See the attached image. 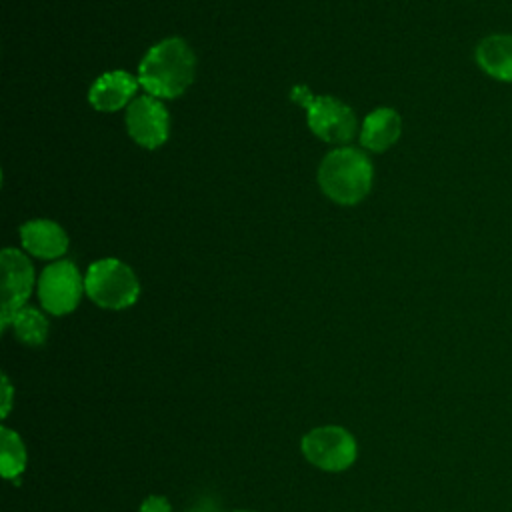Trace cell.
Returning <instances> with one entry per match:
<instances>
[{"label":"cell","instance_id":"cell-1","mask_svg":"<svg viewBox=\"0 0 512 512\" xmlns=\"http://www.w3.org/2000/svg\"><path fill=\"white\" fill-rule=\"evenodd\" d=\"M194 64V54L182 38H166L142 58L138 82L150 96L176 98L190 86Z\"/></svg>","mask_w":512,"mask_h":512},{"label":"cell","instance_id":"cell-2","mask_svg":"<svg viewBox=\"0 0 512 512\" xmlns=\"http://www.w3.org/2000/svg\"><path fill=\"white\" fill-rule=\"evenodd\" d=\"M320 188L338 204L360 202L372 186V164L356 148L332 150L318 170Z\"/></svg>","mask_w":512,"mask_h":512},{"label":"cell","instance_id":"cell-3","mask_svg":"<svg viewBox=\"0 0 512 512\" xmlns=\"http://www.w3.org/2000/svg\"><path fill=\"white\" fill-rule=\"evenodd\" d=\"M84 288L92 302L110 310L132 306L140 294V284L134 272L116 258H104L90 264Z\"/></svg>","mask_w":512,"mask_h":512},{"label":"cell","instance_id":"cell-4","mask_svg":"<svg viewBox=\"0 0 512 512\" xmlns=\"http://www.w3.org/2000/svg\"><path fill=\"white\" fill-rule=\"evenodd\" d=\"M304 458L326 472H340L354 464L358 448L354 436L342 426L312 428L300 442Z\"/></svg>","mask_w":512,"mask_h":512},{"label":"cell","instance_id":"cell-5","mask_svg":"<svg viewBox=\"0 0 512 512\" xmlns=\"http://www.w3.org/2000/svg\"><path fill=\"white\" fill-rule=\"evenodd\" d=\"M306 106L310 130L326 142H348L356 132V116L352 108L332 96L312 98L302 86L292 94Z\"/></svg>","mask_w":512,"mask_h":512},{"label":"cell","instance_id":"cell-6","mask_svg":"<svg viewBox=\"0 0 512 512\" xmlns=\"http://www.w3.org/2000/svg\"><path fill=\"white\" fill-rule=\"evenodd\" d=\"M82 278L78 268L70 260H60L42 270L38 282V296L50 314L72 312L82 296Z\"/></svg>","mask_w":512,"mask_h":512},{"label":"cell","instance_id":"cell-7","mask_svg":"<svg viewBox=\"0 0 512 512\" xmlns=\"http://www.w3.org/2000/svg\"><path fill=\"white\" fill-rule=\"evenodd\" d=\"M2 266V312H0V326L6 330L18 310L24 308V302L30 296L32 282H34V268L28 258L14 250L4 248L0 254Z\"/></svg>","mask_w":512,"mask_h":512},{"label":"cell","instance_id":"cell-8","mask_svg":"<svg viewBox=\"0 0 512 512\" xmlns=\"http://www.w3.org/2000/svg\"><path fill=\"white\" fill-rule=\"evenodd\" d=\"M126 128L144 148H158L168 138V110L156 96H140L126 110Z\"/></svg>","mask_w":512,"mask_h":512},{"label":"cell","instance_id":"cell-9","mask_svg":"<svg viewBox=\"0 0 512 512\" xmlns=\"http://www.w3.org/2000/svg\"><path fill=\"white\" fill-rule=\"evenodd\" d=\"M136 90H138V80L134 76H130L124 70H112L102 74L92 84L88 98L96 110L112 112L126 106L128 100L136 94Z\"/></svg>","mask_w":512,"mask_h":512},{"label":"cell","instance_id":"cell-10","mask_svg":"<svg viewBox=\"0 0 512 512\" xmlns=\"http://www.w3.org/2000/svg\"><path fill=\"white\" fill-rule=\"evenodd\" d=\"M476 62L500 82H512V34H490L476 46Z\"/></svg>","mask_w":512,"mask_h":512},{"label":"cell","instance_id":"cell-11","mask_svg":"<svg viewBox=\"0 0 512 512\" xmlns=\"http://www.w3.org/2000/svg\"><path fill=\"white\" fill-rule=\"evenodd\" d=\"M24 248L38 258H56L66 252L68 238L52 220H32L20 228Z\"/></svg>","mask_w":512,"mask_h":512},{"label":"cell","instance_id":"cell-12","mask_svg":"<svg viewBox=\"0 0 512 512\" xmlns=\"http://www.w3.org/2000/svg\"><path fill=\"white\" fill-rule=\"evenodd\" d=\"M400 130L402 122L398 112L392 108H378L364 118L360 142L372 152H384L398 140Z\"/></svg>","mask_w":512,"mask_h":512},{"label":"cell","instance_id":"cell-13","mask_svg":"<svg viewBox=\"0 0 512 512\" xmlns=\"http://www.w3.org/2000/svg\"><path fill=\"white\" fill-rule=\"evenodd\" d=\"M0 468H2V476L6 480H12V478H18L24 468H26V450H24V444L20 440V436L2 426L0 428Z\"/></svg>","mask_w":512,"mask_h":512},{"label":"cell","instance_id":"cell-14","mask_svg":"<svg viewBox=\"0 0 512 512\" xmlns=\"http://www.w3.org/2000/svg\"><path fill=\"white\" fill-rule=\"evenodd\" d=\"M14 334L26 346H40L48 336V322L36 308H22L12 320Z\"/></svg>","mask_w":512,"mask_h":512},{"label":"cell","instance_id":"cell-15","mask_svg":"<svg viewBox=\"0 0 512 512\" xmlns=\"http://www.w3.org/2000/svg\"><path fill=\"white\" fill-rule=\"evenodd\" d=\"M138 512H172L170 504L166 498L162 496H148L142 504H140V510Z\"/></svg>","mask_w":512,"mask_h":512},{"label":"cell","instance_id":"cell-16","mask_svg":"<svg viewBox=\"0 0 512 512\" xmlns=\"http://www.w3.org/2000/svg\"><path fill=\"white\" fill-rule=\"evenodd\" d=\"M12 408V384L8 382V376H2V418L8 416Z\"/></svg>","mask_w":512,"mask_h":512},{"label":"cell","instance_id":"cell-17","mask_svg":"<svg viewBox=\"0 0 512 512\" xmlns=\"http://www.w3.org/2000/svg\"><path fill=\"white\" fill-rule=\"evenodd\" d=\"M236 512H252V510H236Z\"/></svg>","mask_w":512,"mask_h":512}]
</instances>
